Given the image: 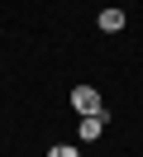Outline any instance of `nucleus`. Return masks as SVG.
<instances>
[{"label": "nucleus", "instance_id": "f03ea898", "mask_svg": "<svg viewBox=\"0 0 143 157\" xmlns=\"http://www.w3.org/2000/svg\"><path fill=\"white\" fill-rule=\"evenodd\" d=\"M76 133H81V143H95V138L105 133V109L100 114H81V128H76Z\"/></svg>", "mask_w": 143, "mask_h": 157}, {"label": "nucleus", "instance_id": "7ed1b4c3", "mask_svg": "<svg viewBox=\"0 0 143 157\" xmlns=\"http://www.w3.org/2000/svg\"><path fill=\"white\" fill-rule=\"evenodd\" d=\"M100 29L105 33H119L124 29V10H100Z\"/></svg>", "mask_w": 143, "mask_h": 157}, {"label": "nucleus", "instance_id": "20e7f679", "mask_svg": "<svg viewBox=\"0 0 143 157\" xmlns=\"http://www.w3.org/2000/svg\"><path fill=\"white\" fill-rule=\"evenodd\" d=\"M48 157H81V152H76L72 143H57V147H53V152H48Z\"/></svg>", "mask_w": 143, "mask_h": 157}, {"label": "nucleus", "instance_id": "f257e3e1", "mask_svg": "<svg viewBox=\"0 0 143 157\" xmlns=\"http://www.w3.org/2000/svg\"><path fill=\"white\" fill-rule=\"evenodd\" d=\"M72 109L76 114H100V90L95 86H76L72 90Z\"/></svg>", "mask_w": 143, "mask_h": 157}]
</instances>
